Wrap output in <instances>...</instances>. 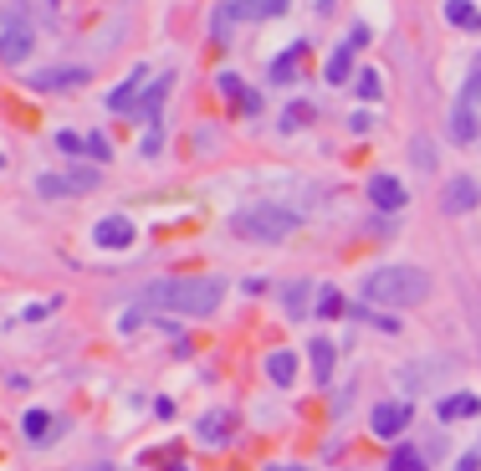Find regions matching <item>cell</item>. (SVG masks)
Segmentation results:
<instances>
[{"instance_id":"15","label":"cell","mask_w":481,"mask_h":471,"mask_svg":"<svg viewBox=\"0 0 481 471\" xmlns=\"http://www.w3.org/2000/svg\"><path fill=\"white\" fill-rule=\"evenodd\" d=\"M267 374H272V385H293V379H297V359L287 353V348H277L272 359H267Z\"/></svg>"},{"instance_id":"6","label":"cell","mask_w":481,"mask_h":471,"mask_svg":"<svg viewBox=\"0 0 481 471\" xmlns=\"http://www.w3.org/2000/svg\"><path fill=\"white\" fill-rule=\"evenodd\" d=\"M369 426H374V435H379V441H395L399 430L410 426V405H405V400H384V405H374Z\"/></svg>"},{"instance_id":"13","label":"cell","mask_w":481,"mask_h":471,"mask_svg":"<svg viewBox=\"0 0 481 471\" xmlns=\"http://www.w3.org/2000/svg\"><path fill=\"white\" fill-rule=\"evenodd\" d=\"M226 435H230V410H210L200 420V441L205 446H226Z\"/></svg>"},{"instance_id":"18","label":"cell","mask_w":481,"mask_h":471,"mask_svg":"<svg viewBox=\"0 0 481 471\" xmlns=\"http://www.w3.org/2000/svg\"><path fill=\"white\" fill-rule=\"evenodd\" d=\"M164 93H169V72H164V77H154V87L139 98V113H144V118H159V102H164Z\"/></svg>"},{"instance_id":"29","label":"cell","mask_w":481,"mask_h":471,"mask_svg":"<svg viewBox=\"0 0 481 471\" xmlns=\"http://www.w3.org/2000/svg\"><path fill=\"white\" fill-rule=\"evenodd\" d=\"M456 471H481V456L477 451H466V456H461V467Z\"/></svg>"},{"instance_id":"10","label":"cell","mask_w":481,"mask_h":471,"mask_svg":"<svg viewBox=\"0 0 481 471\" xmlns=\"http://www.w3.org/2000/svg\"><path fill=\"white\" fill-rule=\"evenodd\" d=\"M98 246H113V251L133 246V221H124V215H103V221H98Z\"/></svg>"},{"instance_id":"4","label":"cell","mask_w":481,"mask_h":471,"mask_svg":"<svg viewBox=\"0 0 481 471\" xmlns=\"http://www.w3.org/2000/svg\"><path fill=\"white\" fill-rule=\"evenodd\" d=\"M230 231L246 236V241H287L297 231V215L282 210V205H252V210H241V215L230 221Z\"/></svg>"},{"instance_id":"30","label":"cell","mask_w":481,"mask_h":471,"mask_svg":"<svg viewBox=\"0 0 481 471\" xmlns=\"http://www.w3.org/2000/svg\"><path fill=\"white\" fill-rule=\"evenodd\" d=\"M267 471H302V467H267Z\"/></svg>"},{"instance_id":"27","label":"cell","mask_w":481,"mask_h":471,"mask_svg":"<svg viewBox=\"0 0 481 471\" xmlns=\"http://www.w3.org/2000/svg\"><path fill=\"white\" fill-rule=\"evenodd\" d=\"M358 98H369V102L379 98V77H374V72H358Z\"/></svg>"},{"instance_id":"2","label":"cell","mask_w":481,"mask_h":471,"mask_svg":"<svg viewBox=\"0 0 481 471\" xmlns=\"http://www.w3.org/2000/svg\"><path fill=\"white\" fill-rule=\"evenodd\" d=\"M364 297L379 307H415L430 297V277L410 262H395V266H374L364 277Z\"/></svg>"},{"instance_id":"14","label":"cell","mask_w":481,"mask_h":471,"mask_svg":"<svg viewBox=\"0 0 481 471\" xmlns=\"http://www.w3.org/2000/svg\"><path fill=\"white\" fill-rule=\"evenodd\" d=\"M445 20L461 26V31H481V11L471 0H445Z\"/></svg>"},{"instance_id":"1","label":"cell","mask_w":481,"mask_h":471,"mask_svg":"<svg viewBox=\"0 0 481 471\" xmlns=\"http://www.w3.org/2000/svg\"><path fill=\"white\" fill-rule=\"evenodd\" d=\"M226 297V287L215 277H164V282L144 287V307H164V313H189V318H205L215 313Z\"/></svg>"},{"instance_id":"3","label":"cell","mask_w":481,"mask_h":471,"mask_svg":"<svg viewBox=\"0 0 481 471\" xmlns=\"http://www.w3.org/2000/svg\"><path fill=\"white\" fill-rule=\"evenodd\" d=\"M31 46H36V20H31V5H26V0H11V5L0 11V61L21 67V61L31 57Z\"/></svg>"},{"instance_id":"9","label":"cell","mask_w":481,"mask_h":471,"mask_svg":"<svg viewBox=\"0 0 481 471\" xmlns=\"http://www.w3.org/2000/svg\"><path fill=\"white\" fill-rule=\"evenodd\" d=\"M369 200H374L379 210H405V184L389 180V175H374V180H369Z\"/></svg>"},{"instance_id":"8","label":"cell","mask_w":481,"mask_h":471,"mask_svg":"<svg viewBox=\"0 0 481 471\" xmlns=\"http://www.w3.org/2000/svg\"><path fill=\"white\" fill-rule=\"evenodd\" d=\"M144 82H148V67H133V72H128V77L108 93V108H113V113H133V98H139V87H144Z\"/></svg>"},{"instance_id":"11","label":"cell","mask_w":481,"mask_h":471,"mask_svg":"<svg viewBox=\"0 0 481 471\" xmlns=\"http://www.w3.org/2000/svg\"><path fill=\"white\" fill-rule=\"evenodd\" d=\"M481 415V394H445L440 400V420H471Z\"/></svg>"},{"instance_id":"17","label":"cell","mask_w":481,"mask_h":471,"mask_svg":"<svg viewBox=\"0 0 481 471\" xmlns=\"http://www.w3.org/2000/svg\"><path fill=\"white\" fill-rule=\"evenodd\" d=\"M328 374H333V344H328V338H313V379L328 385Z\"/></svg>"},{"instance_id":"5","label":"cell","mask_w":481,"mask_h":471,"mask_svg":"<svg viewBox=\"0 0 481 471\" xmlns=\"http://www.w3.org/2000/svg\"><path fill=\"white\" fill-rule=\"evenodd\" d=\"M42 195H87V190H98V169H67V175H42L36 180Z\"/></svg>"},{"instance_id":"26","label":"cell","mask_w":481,"mask_h":471,"mask_svg":"<svg viewBox=\"0 0 481 471\" xmlns=\"http://www.w3.org/2000/svg\"><path fill=\"white\" fill-rule=\"evenodd\" d=\"M57 149H62V154H87V139H77V134H57Z\"/></svg>"},{"instance_id":"12","label":"cell","mask_w":481,"mask_h":471,"mask_svg":"<svg viewBox=\"0 0 481 471\" xmlns=\"http://www.w3.org/2000/svg\"><path fill=\"white\" fill-rule=\"evenodd\" d=\"M52 430H57V420H52L46 410H26V415H21V435H26V441L42 446V441H52Z\"/></svg>"},{"instance_id":"23","label":"cell","mask_w":481,"mask_h":471,"mask_svg":"<svg viewBox=\"0 0 481 471\" xmlns=\"http://www.w3.org/2000/svg\"><path fill=\"white\" fill-rule=\"evenodd\" d=\"M308 297H313V287L297 282L293 292H287V313H293V318H302V313H308Z\"/></svg>"},{"instance_id":"16","label":"cell","mask_w":481,"mask_h":471,"mask_svg":"<svg viewBox=\"0 0 481 471\" xmlns=\"http://www.w3.org/2000/svg\"><path fill=\"white\" fill-rule=\"evenodd\" d=\"M349 61H354V41H343L333 57H328V67H323V77L328 82H349Z\"/></svg>"},{"instance_id":"19","label":"cell","mask_w":481,"mask_h":471,"mask_svg":"<svg viewBox=\"0 0 481 471\" xmlns=\"http://www.w3.org/2000/svg\"><path fill=\"white\" fill-rule=\"evenodd\" d=\"M282 11H287V0H246V16H256V20H272Z\"/></svg>"},{"instance_id":"28","label":"cell","mask_w":481,"mask_h":471,"mask_svg":"<svg viewBox=\"0 0 481 471\" xmlns=\"http://www.w3.org/2000/svg\"><path fill=\"white\" fill-rule=\"evenodd\" d=\"M87 154H92V159H113V149H108V139H98V134L87 139Z\"/></svg>"},{"instance_id":"31","label":"cell","mask_w":481,"mask_h":471,"mask_svg":"<svg viewBox=\"0 0 481 471\" xmlns=\"http://www.w3.org/2000/svg\"><path fill=\"white\" fill-rule=\"evenodd\" d=\"M87 471H113V467H87Z\"/></svg>"},{"instance_id":"7","label":"cell","mask_w":481,"mask_h":471,"mask_svg":"<svg viewBox=\"0 0 481 471\" xmlns=\"http://www.w3.org/2000/svg\"><path fill=\"white\" fill-rule=\"evenodd\" d=\"M477 200H481V190H477V180H451L445 184V195H440V205H445V215H466V210H477Z\"/></svg>"},{"instance_id":"21","label":"cell","mask_w":481,"mask_h":471,"mask_svg":"<svg viewBox=\"0 0 481 471\" xmlns=\"http://www.w3.org/2000/svg\"><path fill=\"white\" fill-rule=\"evenodd\" d=\"M87 72L83 67H72V72H42V77H36V87H67V82H83Z\"/></svg>"},{"instance_id":"22","label":"cell","mask_w":481,"mask_h":471,"mask_svg":"<svg viewBox=\"0 0 481 471\" xmlns=\"http://www.w3.org/2000/svg\"><path fill=\"white\" fill-rule=\"evenodd\" d=\"M389 471H425V461H420V451L399 446V451H395V461H389Z\"/></svg>"},{"instance_id":"20","label":"cell","mask_w":481,"mask_h":471,"mask_svg":"<svg viewBox=\"0 0 481 471\" xmlns=\"http://www.w3.org/2000/svg\"><path fill=\"white\" fill-rule=\"evenodd\" d=\"M297 57H302V46H293L287 57H277V67H272V82H293V77H297Z\"/></svg>"},{"instance_id":"25","label":"cell","mask_w":481,"mask_h":471,"mask_svg":"<svg viewBox=\"0 0 481 471\" xmlns=\"http://www.w3.org/2000/svg\"><path fill=\"white\" fill-rule=\"evenodd\" d=\"M317 313H323V318H338V313H343V297H338L333 287H328V292L317 297Z\"/></svg>"},{"instance_id":"24","label":"cell","mask_w":481,"mask_h":471,"mask_svg":"<svg viewBox=\"0 0 481 471\" xmlns=\"http://www.w3.org/2000/svg\"><path fill=\"white\" fill-rule=\"evenodd\" d=\"M477 134V118H471V102H461L456 108V139H471Z\"/></svg>"}]
</instances>
